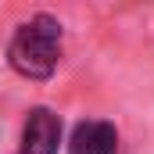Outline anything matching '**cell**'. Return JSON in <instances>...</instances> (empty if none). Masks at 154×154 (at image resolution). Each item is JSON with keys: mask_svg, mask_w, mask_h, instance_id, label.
I'll return each instance as SVG.
<instances>
[{"mask_svg": "<svg viewBox=\"0 0 154 154\" xmlns=\"http://www.w3.org/2000/svg\"><path fill=\"white\" fill-rule=\"evenodd\" d=\"M57 57H61V25L50 14L25 22L7 47L11 68L25 79H47L57 68Z\"/></svg>", "mask_w": 154, "mask_h": 154, "instance_id": "1", "label": "cell"}, {"mask_svg": "<svg viewBox=\"0 0 154 154\" xmlns=\"http://www.w3.org/2000/svg\"><path fill=\"white\" fill-rule=\"evenodd\" d=\"M61 143V118L47 108H36L22 129V154H57Z\"/></svg>", "mask_w": 154, "mask_h": 154, "instance_id": "2", "label": "cell"}, {"mask_svg": "<svg viewBox=\"0 0 154 154\" xmlns=\"http://www.w3.org/2000/svg\"><path fill=\"white\" fill-rule=\"evenodd\" d=\"M118 133L111 122H79L72 133V154H115Z\"/></svg>", "mask_w": 154, "mask_h": 154, "instance_id": "3", "label": "cell"}]
</instances>
